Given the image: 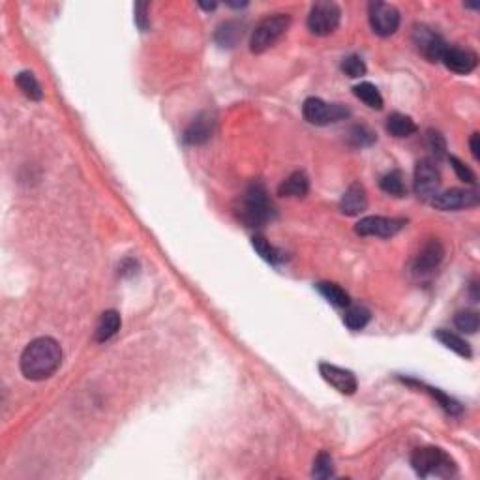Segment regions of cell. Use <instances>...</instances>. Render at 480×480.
<instances>
[{
  "label": "cell",
  "instance_id": "cell-1",
  "mask_svg": "<svg viewBox=\"0 0 480 480\" xmlns=\"http://www.w3.org/2000/svg\"><path fill=\"white\" fill-rule=\"evenodd\" d=\"M62 349L59 341L49 336L36 338L21 353V372L27 379L43 381L60 368Z\"/></svg>",
  "mask_w": 480,
  "mask_h": 480
},
{
  "label": "cell",
  "instance_id": "cell-2",
  "mask_svg": "<svg viewBox=\"0 0 480 480\" xmlns=\"http://www.w3.org/2000/svg\"><path fill=\"white\" fill-rule=\"evenodd\" d=\"M274 209L269 199V194L261 182H252L240 197L239 216L248 227H261L272 220Z\"/></svg>",
  "mask_w": 480,
  "mask_h": 480
},
{
  "label": "cell",
  "instance_id": "cell-3",
  "mask_svg": "<svg viewBox=\"0 0 480 480\" xmlns=\"http://www.w3.org/2000/svg\"><path fill=\"white\" fill-rule=\"evenodd\" d=\"M291 24V15L289 13H274L259 21V24L253 29L252 40H250V49L252 53H264L267 49L276 45L285 34Z\"/></svg>",
  "mask_w": 480,
  "mask_h": 480
},
{
  "label": "cell",
  "instance_id": "cell-4",
  "mask_svg": "<svg viewBox=\"0 0 480 480\" xmlns=\"http://www.w3.org/2000/svg\"><path fill=\"white\" fill-rule=\"evenodd\" d=\"M411 465H413L418 477H432V474L446 477L454 469V462L437 446L416 449L413 452V456H411Z\"/></svg>",
  "mask_w": 480,
  "mask_h": 480
},
{
  "label": "cell",
  "instance_id": "cell-5",
  "mask_svg": "<svg viewBox=\"0 0 480 480\" xmlns=\"http://www.w3.org/2000/svg\"><path fill=\"white\" fill-rule=\"evenodd\" d=\"M302 115L310 124L327 126L349 117V109L340 104H327L321 98H308L302 106Z\"/></svg>",
  "mask_w": 480,
  "mask_h": 480
},
{
  "label": "cell",
  "instance_id": "cell-6",
  "mask_svg": "<svg viewBox=\"0 0 480 480\" xmlns=\"http://www.w3.org/2000/svg\"><path fill=\"white\" fill-rule=\"evenodd\" d=\"M341 10L334 2H317L308 15V29L316 36H330L340 27Z\"/></svg>",
  "mask_w": 480,
  "mask_h": 480
},
{
  "label": "cell",
  "instance_id": "cell-7",
  "mask_svg": "<svg viewBox=\"0 0 480 480\" xmlns=\"http://www.w3.org/2000/svg\"><path fill=\"white\" fill-rule=\"evenodd\" d=\"M368 19L372 30L383 38L393 36L400 27L398 8L387 4V2H369Z\"/></svg>",
  "mask_w": 480,
  "mask_h": 480
},
{
  "label": "cell",
  "instance_id": "cell-8",
  "mask_svg": "<svg viewBox=\"0 0 480 480\" xmlns=\"http://www.w3.org/2000/svg\"><path fill=\"white\" fill-rule=\"evenodd\" d=\"M432 206L437 211L451 212L462 211V209H471V206L479 205V194L477 190H462V188H452L446 192H437V194L430 199Z\"/></svg>",
  "mask_w": 480,
  "mask_h": 480
},
{
  "label": "cell",
  "instance_id": "cell-9",
  "mask_svg": "<svg viewBox=\"0 0 480 480\" xmlns=\"http://www.w3.org/2000/svg\"><path fill=\"white\" fill-rule=\"evenodd\" d=\"M405 225L402 218L387 216H366L355 225V233L360 237H379V239H390L400 233Z\"/></svg>",
  "mask_w": 480,
  "mask_h": 480
},
{
  "label": "cell",
  "instance_id": "cell-10",
  "mask_svg": "<svg viewBox=\"0 0 480 480\" xmlns=\"http://www.w3.org/2000/svg\"><path fill=\"white\" fill-rule=\"evenodd\" d=\"M441 184V175L435 164L432 160H421L415 167V181H413V188H415V194L421 197V199H432L437 190H439Z\"/></svg>",
  "mask_w": 480,
  "mask_h": 480
},
{
  "label": "cell",
  "instance_id": "cell-11",
  "mask_svg": "<svg viewBox=\"0 0 480 480\" xmlns=\"http://www.w3.org/2000/svg\"><path fill=\"white\" fill-rule=\"evenodd\" d=\"M413 41H415L416 49H418L430 62H441V57H443V53L446 51V47H449L445 43V40H443L437 32H434L432 29H428L424 24L415 27V30H413Z\"/></svg>",
  "mask_w": 480,
  "mask_h": 480
},
{
  "label": "cell",
  "instance_id": "cell-12",
  "mask_svg": "<svg viewBox=\"0 0 480 480\" xmlns=\"http://www.w3.org/2000/svg\"><path fill=\"white\" fill-rule=\"evenodd\" d=\"M319 374L328 385L332 388H336L340 394H346V396H351V394L357 393L358 383L357 377L353 372L346 368H340V366H334V364L321 362L319 364Z\"/></svg>",
  "mask_w": 480,
  "mask_h": 480
},
{
  "label": "cell",
  "instance_id": "cell-13",
  "mask_svg": "<svg viewBox=\"0 0 480 480\" xmlns=\"http://www.w3.org/2000/svg\"><path fill=\"white\" fill-rule=\"evenodd\" d=\"M443 257H445V248H443V244H441L439 240L437 239L428 240L426 244L422 246L421 252H418V255H416L415 263H413V270H415V274H418V276L432 274V272L439 267Z\"/></svg>",
  "mask_w": 480,
  "mask_h": 480
},
{
  "label": "cell",
  "instance_id": "cell-14",
  "mask_svg": "<svg viewBox=\"0 0 480 480\" xmlns=\"http://www.w3.org/2000/svg\"><path fill=\"white\" fill-rule=\"evenodd\" d=\"M441 62L454 73L467 76L479 64V57L471 49H462V47H446V51L441 57Z\"/></svg>",
  "mask_w": 480,
  "mask_h": 480
},
{
  "label": "cell",
  "instance_id": "cell-15",
  "mask_svg": "<svg viewBox=\"0 0 480 480\" xmlns=\"http://www.w3.org/2000/svg\"><path fill=\"white\" fill-rule=\"evenodd\" d=\"M212 134H214V118L211 113H201L188 124L182 141L190 147H199V145H205L206 141H211Z\"/></svg>",
  "mask_w": 480,
  "mask_h": 480
},
{
  "label": "cell",
  "instance_id": "cell-16",
  "mask_svg": "<svg viewBox=\"0 0 480 480\" xmlns=\"http://www.w3.org/2000/svg\"><path fill=\"white\" fill-rule=\"evenodd\" d=\"M368 209V195L360 182H353L340 201V211L346 216H358Z\"/></svg>",
  "mask_w": 480,
  "mask_h": 480
},
{
  "label": "cell",
  "instance_id": "cell-17",
  "mask_svg": "<svg viewBox=\"0 0 480 480\" xmlns=\"http://www.w3.org/2000/svg\"><path fill=\"white\" fill-rule=\"evenodd\" d=\"M404 383H407V385H411V387H415V388H421L422 393H428L432 398L437 402V404L445 409V413L446 415H451V416H458V415H462V411H463V407L460 404H458L456 400H452L451 396H446L445 393H441L439 388H434V387H428V385H424V383H418V381H415V379H404Z\"/></svg>",
  "mask_w": 480,
  "mask_h": 480
},
{
  "label": "cell",
  "instance_id": "cell-18",
  "mask_svg": "<svg viewBox=\"0 0 480 480\" xmlns=\"http://www.w3.org/2000/svg\"><path fill=\"white\" fill-rule=\"evenodd\" d=\"M308 192H310V181H308L304 171L291 173L278 188V194L283 195V197H304Z\"/></svg>",
  "mask_w": 480,
  "mask_h": 480
},
{
  "label": "cell",
  "instance_id": "cell-19",
  "mask_svg": "<svg viewBox=\"0 0 480 480\" xmlns=\"http://www.w3.org/2000/svg\"><path fill=\"white\" fill-rule=\"evenodd\" d=\"M118 328H120V316H118V311H115V310L104 311V313L100 316V319H98V325H96L94 340L100 341V344L111 340L113 336L118 332Z\"/></svg>",
  "mask_w": 480,
  "mask_h": 480
},
{
  "label": "cell",
  "instance_id": "cell-20",
  "mask_svg": "<svg viewBox=\"0 0 480 480\" xmlns=\"http://www.w3.org/2000/svg\"><path fill=\"white\" fill-rule=\"evenodd\" d=\"M435 338H437L443 346L449 347L451 351L460 355V357H463V358L473 357L471 346H469L467 341L463 340L462 336H458V334L451 332V330H446V328H439V330H435Z\"/></svg>",
  "mask_w": 480,
  "mask_h": 480
},
{
  "label": "cell",
  "instance_id": "cell-21",
  "mask_svg": "<svg viewBox=\"0 0 480 480\" xmlns=\"http://www.w3.org/2000/svg\"><path fill=\"white\" fill-rule=\"evenodd\" d=\"M387 132L394 137H409L416 132V124L404 113H393L387 118Z\"/></svg>",
  "mask_w": 480,
  "mask_h": 480
},
{
  "label": "cell",
  "instance_id": "cell-22",
  "mask_svg": "<svg viewBox=\"0 0 480 480\" xmlns=\"http://www.w3.org/2000/svg\"><path fill=\"white\" fill-rule=\"evenodd\" d=\"M317 291H319L330 304L338 306V308H347V306L351 304L349 295H347L340 285H336V283L321 281V283H317Z\"/></svg>",
  "mask_w": 480,
  "mask_h": 480
},
{
  "label": "cell",
  "instance_id": "cell-23",
  "mask_svg": "<svg viewBox=\"0 0 480 480\" xmlns=\"http://www.w3.org/2000/svg\"><path fill=\"white\" fill-rule=\"evenodd\" d=\"M353 92H355V96H357L358 100L364 101L369 109H381V107H383V96H381V92L377 90V87H375L374 83H360V85H357V87L353 88Z\"/></svg>",
  "mask_w": 480,
  "mask_h": 480
},
{
  "label": "cell",
  "instance_id": "cell-24",
  "mask_svg": "<svg viewBox=\"0 0 480 480\" xmlns=\"http://www.w3.org/2000/svg\"><path fill=\"white\" fill-rule=\"evenodd\" d=\"M15 83H17V87L21 88V92H23L29 100L40 101L41 98H43L41 85L38 83V79H36L32 71H21V73L15 77Z\"/></svg>",
  "mask_w": 480,
  "mask_h": 480
},
{
  "label": "cell",
  "instance_id": "cell-25",
  "mask_svg": "<svg viewBox=\"0 0 480 480\" xmlns=\"http://www.w3.org/2000/svg\"><path fill=\"white\" fill-rule=\"evenodd\" d=\"M216 43L220 47H234V43L242 38V24L237 21H227L216 30Z\"/></svg>",
  "mask_w": 480,
  "mask_h": 480
},
{
  "label": "cell",
  "instance_id": "cell-26",
  "mask_svg": "<svg viewBox=\"0 0 480 480\" xmlns=\"http://www.w3.org/2000/svg\"><path fill=\"white\" fill-rule=\"evenodd\" d=\"M379 188L388 195H394V197H404L407 194V188H405L404 175L400 171H390L387 175L381 176Z\"/></svg>",
  "mask_w": 480,
  "mask_h": 480
},
{
  "label": "cell",
  "instance_id": "cell-27",
  "mask_svg": "<svg viewBox=\"0 0 480 480\" xmlns=\"http://www.w3.org/2000/svg\"><path fill=\"white\" fill-rule=\"evenodd\" d=\"M252 246H253V250H255V252H257L259 255H261V257L270 264H278L285 259L283 257V252H280L278 248L272 246L269 240L264 239V237H261V234H255V237H253Z\"/></svg>",
  "mask_w": 480,
  "mask_h": 480
},
{
  "label": "cell",
  "instance_id": "cell-28",
  "mask_svg": "<svg viewBox=\"0 0 480 480\" xmlns=\"http://www.w3.org/2000/svg\"><path fill=\"white\" fill-rule=\"evenodd\" d=\"M369 321V310L364 306H347L344 323L349 330H362Z\"/></svg>",
  "mask_w": 480,
  "mask_h": 480
},
{
  "label": "cell",
  "instance_id": "cell-29",
  "mask_svg": "<svg viewBox=\"0 0 480 480\" xmlns=\"http://www.w3.org/2000/svg\"><path fill=\"white\" fill-rule=\"evenodd\" d=\"M375 139H377V137H375L374 132H372L368 126H364V124H357V126H353V128L349 129V143H351V147H372L375 143Z\"/></svg>",
  "mask_w": 480,
  "mask_h": 480
},
{
  "label": "cell",
  "instance_id": "cell-30",
  "mask_svg": "<svg viewBox=\"0 0 480 480\" xmlns=\"http://www.w3.org/2000/svg\"><path fill=\"white\" fill-rule=\"evenodd\" d=\"M454 325H456L458 330H462V332L474 334L479 330L480 325L479 313H474V311H458L456 317H454Z\"/></svg>",
  "mask_w": 480,
  "mask_h": 480
},
{
  "label": "cell",
  "instance_id": "cell-31",
  "mask_svg": "<svg viewBox=\"0 0 480 480\" xmlns=\"http://www.w3.org/2000/svg\"><path fill=\"white\" fill-rule=\"evenodd\" d=\"M341 71L351 79H358V77L366 76V64L358 55H349L341 60Z\"/></svg>",
  "mask_w": 480,
  "mask_h": 480
},
{
  "label": "cell",
  "instance_id": "cell-32",
  "mask_svg": "<svg viewBox=\"0 0 480 480\" xmlns=\"http://www.w3.org/2000/svg\"><path fill=\"white\" fill-rule=\"evenodd\" d=\"M311 474L316 479H330L334 474V467H332V458L327 452H319L313 462V469H311Z\"/></svg>",
  "mask_w": 480,
  "mask_h": 480
},
{
  "label": "cell",
  "instance_id": "cell-33",
  "mask_svg": "<svg viewBox=\"0 0 480 480\" xmlns=\"http://www.w3.org/2000/svg\"><path fill=\"white\" fill-rule=\"evenodd\" d=\"M426 143H428V148L432 150V154H435V158H443V156H445L446 143H445V137H443L439 132L430 129V132H428Z\"/></svg>",
  "mask_w": 480,
  "mask_h": 480
},
{
  "label": "cell",
  "instance_id": "cell-34",
  "mask_svg": "<svg viewBox=\"0 0 480 480\" xmlns=\"http://www.w3.org/2000/svg\"><path fill=\"white\" fill-rule=\"evenodd\" d=\"M451 164H452V169L456 171V175L460 181L467 182V184H474L477 182V178H474V173L471 169H469L467 165L463 164L462 160H458L456 156H451Z\"/></svg>",
  "mask_w": 480,
  "mask_h": 480
},
{
  "label": "cell",
  "instance_id": "cell-35",
  "mask_svg": "<svg viewBox=\"0 0 480 480\" xmlns=\"http://www.w3.org/2000/svg\"><path fill=\"white\" fill-rule=\"evenodd\" d=\"M148 2H137L134 8L135 12V24L139 27V30H145L148 29V24H150V19H148Z\"/></svg>",
  "mask_w": 480,
  "mask_h": 480
},
{
  "label": "cell",
  "instance_id": "cell-36",
  "mask_svg": "<svg viewBox=\"0 0 480 480\" xmlns=\"http://www.w3.org/2000/svg\"><path fill=\"white\" fill-rule=\"evenodd\" d=\"M469 147H471V154L474 160H480V135L473 134L469 139Z\"/></svg>",
  "mask_w": 480,
  "mask_h": 480
},
{
  "label": "cell",
  "instance_id": "cell-37",
  "mask_svg": "<svg viewBox=\"0 0 480 480\" xmlns=\"http://www.w3.org/2000/svg\"><path fill=\"white\" fill-rule=\"evenodd\" d=\"M137 263L135 261H132V259H128V261H124L122 267H120V274L122 276H134L135 272H137Z\"/></svg>",
  "mask_w": 480,
  "mask_h": 480
},
{
  "label": "cell",
  "instance_id": "cell-38",
  "mask_svg": "<svg viewBox=\"0 0 480 480\" xmlns=\"http://www.w3.org/2000/svg\"><path fill=\"white\" fill-rule=\"evenodd\" d=\"M199 6H201V8H205V10H216L218 4H216V2H212V4H205V2H201Z\"/></svg>",
  "mask_w": 480,
  "mask_h": 480
}]
</instances>
